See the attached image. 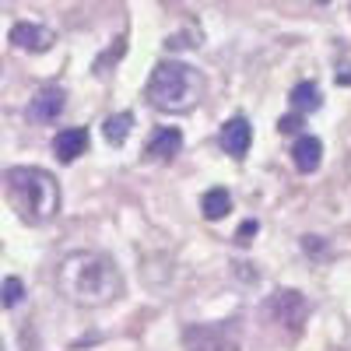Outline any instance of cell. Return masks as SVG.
I'll return each mask as SVG.
<instances>
[{
	"label": "cell",
	"instance_id": "cell-1",
	"mask_svg": "<svg viewBox=\"0 0 351 351\" xmlns=\"http://www.w3.org/2000/svg\"><path fill=\"white\" fill-rule=\"evenodd\" d=\"M56 288L67 302L99 309L123 295V274L112 256L99 250H74L56 263Z\"/></svg>",
	"mask_w": 351,
	"mask_h": 351
},
{
	"label": "cell",
	"instance_id": "cell-2",
	"mask_svg": "<svg viewBox=\"0 0 351 351\" xmlns=\"http://www.w3.org/2000/svg\"><path fill=\"white\" fill-rule=\"evenodd\" d=\"M4 197L11 211L28 225H46L60 215V186L46 169L36 165H14L4 172Z\"/></svg>",
	"mask_w": 351,
	"mask_h": 351
},
{
	"label": "cell",
	"instance_id": "cell-3",
	"mask_svg": "<svg viewBox=\"0 0 351 351\" xmlns=\"http://www.w3.org/2000/svg\"><path fill=\"white\" fill-rule=\"evenodd\" d=\"M200 95H204V77L180 60H162L152 71L148 88H144V99L162 112H186L200 102Z\"/></svg>",
	"mask_w": 351,
	"mask_h": 351
},
{
	"label": "cell",
	"instance_id": "cell-4",
	"mask_svg": "<svg viewBox=\"0 0 351 351\" xmlns=\"http://www.w3.org/2000/svg\"><path fill=\"white\" fill-rule=\"evenodd\" d=\"M183 341H186V348L190 351H239V344L232 341V334L225 330V327H190L186 334H183Z\"/></svg>",
	"mask_w": 351,
	"mask_h": 351
},
{
	"label": "cell",
	"instance_id": "cell-5",
	"mask_svg": "<svg viewBox=\"0 0 351 351\" xmlns=\"http://www.w3.org/2000/svg\"><path fill=\"white\" fill-rule=\"evenodd\" d=\"M11 43L18 49H28V53H46L56 43V36L49 32L46 25H39V21H18L11 28Z\"/></svg>",
	"mask_w": 351,
	"mask_h": 351
},
{
	"label": "cell",
	"instance_id": "cell-6",
	"mask_svg": "<svg viewBox=\"0 0 351 351\" xmlns=\"http://www.w3.org/2000/svg\"><path fill=\"white\" fill-rule=\"evenodd\" d=\"M271 313L281 319V324H288L291 330H299L302 319H306V302H302L299 291L285 288V291H278V295L271 299Z\"/></svg>",
	"mask_w": 351,
	"mask_h": 351
},
{
	"label": "cell",
	"instance_id": "cell-7",
	"mask_svg": "<svg viewBox=\"0 0 351 351\" xmlns=\"http://www.w3.org/2000/svg\"><path fill=\"white\" fill-rule=\"evenodd\" d=\"M250 141H253V130H250V123L243 120V116H232V120L221 127V148L232 158H246Z\"/></svg>",
	"mask_w": 351,
	"mask_h": 351
},
{
	"label": "cell",
	"instance_id": "cell-8",
	"mask_svg": "<svg viewBox=\"0 0 351 351\" xmlns=\"http://www.w3.org/2000/svg\"><path fill=\"white\" fill-rule=\"evenodd\" d=\"M64 112V92L60 88H43V92L28 102V120L36 123H53Z\"/></svg>",
	"mask_w": 351,
	"mask_h": 351
},
{
	"label": "cell",
	"instance_id": "cell-9",
	"mask_svg": "<svg viewBox=\"0 0 351 351\" xmlns=\"http://www.w3.org/2000/svg\"><path fill=\"white\" fill-rule=\"evenodd\" d=\"M53 152H56V158H60L64 165H71L77 155L88 152V130H84V127H67V130H60V134L53 137Z\"/></svg>",
	"mask_w": 351,
	"mask_h": 351
},
{
	"label": "cell",
	"instance_id": "cell-10",
	"mask_svg": "<svg viewBox=\"0 0 351 351\" xmlns=\"http://www.w3.org/2000/svg\"><path fill=\"white\" fill-rule=\"evenodd\" d=\"M291 162H295L299 172H316L319 162H324V144L313 134H302L295 144H291Z\"/></svg>",
	"mask_w": 351,
	"mask_h": 351
},
{
	"label": "cell",
	"instance_id": "cell-11",
	"mask_svg": "<svg viewBox=\"0 0 351 351\" xmlns=\"http://www.w3.org/2000/svg\"><path fill=\"white\" fill-rule=\"evenodd\" d=\"M180 148H183V134L176 130V127H162V130H158V134L148 141V148H144V155L155 158V162H169V158L180 155Z\"/></svg>",
	"mask_w": 351,
	"mask_h": 351
},
{
	"label": "cell",
	"instance_id": "cell-12",
	"mask_svg": "<svg viewBox=\"0 0 351 351\" xmlns=\"http://www.w3.org/2000/svg\"><path fill=\"white\" fill-rule=\"evenodd\" d=\"M200 211H204V218H208V221H221V218L232 211V197H228V190H225V186L208 190V193H204V200H200Z\"/></svg>",
	"mask_w": 351,
	"mask_h": 351
},
{
	"label": "cell",
	"instance_id": "cell-13",
	"mask_svg": "<svg viewBox=\"0 0 351 351\" xmlns=\"http://www.w3.org/2000/svg\"><path fill=\"white\" fill-rule=\"evenodd\" d=\"M130 127H134V116L130 112H116V116H109V120L102 123V137L112 144V148H120V144H127V137H130Z\"/></svg>",
	"mask_w": 351,
	"mask_h": 351
},
{
	"label": "cell",
	"instance_id": "cell-14",
	"mask_svg": "<svg viewBox=\"0 0 351 351\" xmlns=\"http://www.w3.org/2000/svg\"><path fill=\"white\" fill-rule=\"evenodd\" d=\"M288 102H291L295 112H313V109H319V88L313 81H299L295 88H291Z\"/></svg>",
	"mask_w": 351,
	"mask_h": 351
},
{
	"label": "cell",
	"instance_id": "cell-15",
	"mask_svg": "<svg viewBox=\"0 0 351 351\" xmlns=\"http://www.w3.org/2000/svg\"><path fill=\"white\" fill-rule=\"evenodd\" d=\"M21 295H25L21 281H18V278H8V281H4V306H8V309H14V306L21 302Z\"/></svg>",
	"mask_w": 351,
	"mask_h": 351
},
{
	"label": "cell",
	"instance_id": "cell-16",
	"mask_svg": "<svg viewBox=\"0 0 351 351\" xmlns=\"http://www.w3.org/2000/svg\"><path fill=\"white\" fill-rule=\"evenodd\" d=\"M299 127H302V116H299V112L281 116V120H278V130H281V134H299Z\"/></svg>",
	"mask_w": 351,
	"mask_h": 351
},
{
	"label": "cell",
	"instance_id": "cell-17",
	"mask_svg": "<svg viewBox=\"0 0 351 351\" xmlns=\"http://www.w3.org/2000/svg\"><path fill=\"white\" fill-rule=\"evenodd\" d=\"M256 228H260V225H256L253 218H250V221H243V225H239V232H236V243H239V246H246V243L256 236Z\"/></svg>",
	"mask_w": 351,
	"mask_h": 351
}]
</instances>
